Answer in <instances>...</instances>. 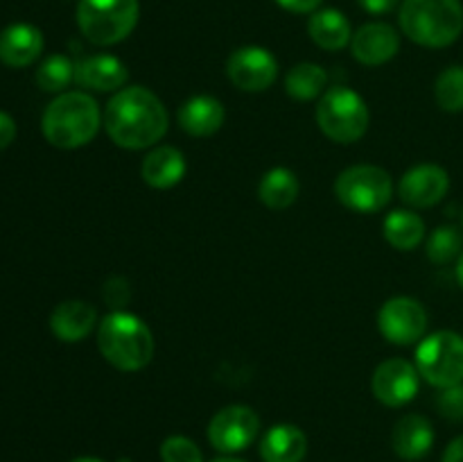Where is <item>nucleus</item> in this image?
I'll return each instance as SVG.
<instances>
[{
	"label": "nucleus",
	"instance_id": "1",
	"mask_svg": "<svg viewBox=\"0 0 463 462\" xmlns=\"http://www.w3.org/2000/svg\"><path fill=\"white\" fill-rule=\"evenodd\" d=\"M104 130L118 148L129 152L152 149L170 130V116L152 89L125 86L104 107Z\"/></svg>",
	"mask_w": 463,
	"mask_h": 462
},
{
	"label": "nucleus",
	"instance_id": "2",
	"mask_svg": "<svg viewBox=\"0 0 463 462\" xmlns=\"http://www.w3.org/2000/svg\"><path fill=\"white\" fill-rule=\"evenodd\" d=\"M104 127V111L89 91H63L54 95L41 118V131L52 148L80 149Z\"/></svg>",
	"mask_w": 463,
	"mask_h": 462
},
{
	"label": "nucleus",
	"instance_id": "3",
	"mask_svg": "<svg viewBox=\"0 0 463 462\" xmlns=\"http://www.w3.org/2000/svg\"><path fill=\"white\" fill-rule=\"evenodd\" d=\"M98 349L120 371H140L152 362L156 342L147 322L129 311H111L98 324Z\"/></svg>",
	"mask_w": 463,
	"mask_h": 462
},
{
	"label": "nucleus",
	"instance_id": "4",
	"mask_svg": "<svg viewBox=\"0 0 463 462\" xmlns=\"http://www.w3.org/2000/svg\"><path fill=\"white\" fill-rule=\"evenodd\" d=\"M402 34L420 48L441 50L463 32L461 0H402L398 7Z\"/></svg>",
	"mask_w": 463,
	"mask_h": 462
},
{
	"label": "nucleus",
	"instance_id": "5",
	"mask_svg": "<svg viewBox=\"0 0 463 462\" xmlns=\"http://www.w3.org/2000/svg\"><path fill=\"white\" fill-rule=\"evenodd\" d=\"M317 125L321 134L333 143L351 145L364 139L369 131L371 111L366 100L351 86H328L315 109Z\"/></svg>",
	"mask_w": 463,
	"mask_h": 462
},
{
	"label": "nucleus",
	"instance_id": "6",
	"mask_svg": "<svg viewBox=\"0 0 463 462\" xmlns=\"http://www.w3.org/2000/svg\"><path fill=\"white\" fill-rule=\"evenodd\" d=\"M333 190L344 208L371 216L389 207L396 193V184L384 168L373 163H357L339 172Z\"/></svg>",
	"mask_w": 463,
	"mask_h": 462
},
{
	"label": "nucleus",
	"instance_id": "7",
	"mask_svg": "<svg viewBox=\"0 0 463 462\" xmlns=\"http://www.w3.org/2000/svg\"><path fill=\"white\" fill-rule=\"evenodd\" d=\"M140 18L138 0H80L77 27L93 45H116L136 30Z\"/></svg>",
	"mask_w": 463,
	"mask_h": 462
},
{
	"label": "nucleus",
	"instance_id": "8",
	"mask_svg": "<svg viewBox=\"0 0 463 462\" xmlns=\"http://www.w3.org/2000/svg\"><path fill=\"white\" fill-rule=\"evenodd\" d=\"M414 365L425 383L437 390L463 383V335L455 331H434L416 347Z\"/></svg>",
	"mask_w": 463,
	"mask_h": 462
},
{
	"label": "nucleus",
	"instance_id": "9",
	"mask_svg": "<svg viewBox=\"0 0 463 462\" xmlns=\"http://www.w3.org/2000/svg\"><path fill=\"white\" fill-rule=\"evenodd\" d=\"M208 442L220 456H235L251 447L260 435V417L251 406L231 403L208 421Z\"/></svg>",
	"mask_w": 463,
	"mask_h": 462
},
{
	"label": "nucleus",
	"instance_id": "10",
	"mask_svg": "<svg viewBox=\"0 0 463 462\" xmlns=\"http://www.w3.org/2000/svg\"><path fill=\"white\" fill-rule=\"evenodd\" d=\"M378 331L389 344H419L428 335V311L419 299L407 294L389 297L378 311Z\"/></svg>",
	"mask_w": 463,
	"mask_h": 462
},
{
	"label": "nucleus",
	"instance_id": "11",
	"mask_svg": "<svg viewBox=\"0 0 463 462\" xmlns=\"http://www.w3.org/2000/svg\"><path fill=\"white\" fill-rule=\"evenodd\" d=\"M226 77L244 93H262L279 80V62L262 45H242L226 59Z\"/></svg>",
	"mask_w": 463,
	"mask_h": 462
},
{
	"label": "nucleus",
	"instance_id": "12",
	"mask_svg": "<svg viewBox=\"0 0 463 462\" xmlns=\"http://www.w3.org/2000/svg\"><path fill=\"white\" fill-rule=\"evenodd\" d=\"M420 374L407 358H387L375 367L371 376V392L383 406L402 408L419 394Z\"/></svg>",
	"mask_w": 463,
	"mask_h": 462
},
{
	"label": "nucleus",
	"instance_id": "13",
	"mask_svg": "<svg viewBox=\"0 0 463 462\" xmlns=\"http://www.w3.org/2000/svg\"><path fill=\"white\" fill-rule=\"evenodd\" d=\"M450 190V175L439 163H419L398 181V197L410 208L437 207Z\"/></svg>",
	"mask_w": 463,
	"mask_h": 462
},
{
	"label": "nucleus",
	"instance_id": "14",
	"mask_svg": "<svg viewBox=\"0 0 463 462\" xmlns=\"http://www.w3.org/2000/svg\"><path fill=\"white\" fill-rule=\"evenodd\" d=\"M351 54L357 63L366 68L384 66L392 62L401 50V34L389 23H364L353 32Z\"/></svg>",
	"mask_w": 463,
	"mask_h": 462
},
{
	"label": "nucleus",
	"instance_id": "15",
	"mask_svg": "<svg viewBox=\"0 0 463 462\" xmlns=\"http://www.w3.org/2000/svg\"><path fill=\"white\" fill-rule=\"evenodd\" d=\"M127 80V63L116 54L98 53L75 62V84L89 93H118L125 89Z\"/></svg>",
	"mask_w": 463,
	"mask_h": 462
},
{
	"label": "nucleus",
	"instance_id": "16",
	"mask_svg": "<svg viewBox=\"0 0 463 462\" xmlns=\"http://www.w3.org/2000/svg\"><path fill=\"white\" fill-rule=\"evenodd\" d=\"M179 127L193 139H211L224 127L226 109L215 95H190L176 111Z\"/></svg>",
	"mask_w": 463,
	"mask_h": 462
},
{
	"label": "nucleus",
	"instance_id": "17",
	"mask_svg": "<svg viewBox=\"0 0 463 462\" xmlns=\"http://www.w3.org/2000/svg\"><path fill=\"white\" fill-rule=\"evenodd\" d=\"M98 324V311L93 303L84 302V299H66L50 313V331L54 333V338L68 344L86 340Z\"/></svg>",
	"mask_w": 463,
	"mask_h": 462
},
{
	"label": "nucleus",
	"instance_id": "18",
	"mask_svg": "<svg viewBox=\"0 0 463 462\" xmlns=\"http://www.w3.org/2000/svg\"><path fill=\"white\" fill-rule=\"evenodd\" d=\"M188 172L185 154L175 145H154L140 163V177L149 188L167 190L181 184Z\"/></svg>",
	"mask_w": 463,
	"mask_h": 462
},
{
	"label": "nucleus",
	"instance_id": "19",
	"mask_svg": "<svg viewBox=\"0 0 463 462\" xmlns=\"http://www.w3.org/2000/svg\"><path fill=\"white\" fill-rule=\"evenodd\" d=\"M434 447V426L425 415H402L392 433V448L401 460H423Z\"/></svg>",
	"mask_w": 463,
	"mask_h": 462
},
{
	"label": "nucleus",
	"instance_id": "20",
	"mask_svg": "<svg viewBox=\"0 0 463 462\" xmlns=\"http://www.w3.org/2000/svg\"><path fill=\"white\" fill-rule=\"evenodd\" d=\"M43 34L30 23H12L0 32V62L9 68L32 66L43 53Z\"/></svg>",
	"mask_w": 463,
	"mask_h": 462
},
{
	"label": "nucleus",
	"instance_id": "21",
	"mask_svg": "<svg viewBox=\"0 0 463 462\" xmlns=\"http://www.w3.org/2000/svg\"><path fill=\"white\" fill-rule=\"evenodd\" d=\"M307 456V435L297 424H274L260 439L262 462H303Z\"/></svg>",
	"mask_w": 463,
	"mask_h": 462
},
{
	"label": "nucleus",
	"instance_id": "22",
	"mask_svg": "<svg viewBox=\"0 0 463 462\" xmlns=\"http://www.w3.org/2000/svg\"><path fill=\"white\" fill-rule=\"evenodd\" d=\"M307 34H310V39L319 48L328 50V53H337V50H344L346 45H351L353 27L339 9L324 7L310 14Z\"/></svg>",
	"mask_w": 463,
	"mask_h": 462
},
{
	"label": "nucleus",
	"instance_id": "23",
	"mask_svg": "<svg viewBox=\"0 0 463 462\" xmlns=\"http://www.w3.org/2000/svg\"><path fill=\"white\" fill-rule=\"evenodd\" d=\"M298 195H301V181L292 168H271L258 184V199L271 211H285L297 202Z\"/></svg>",
	"mask_w": 463,
	"mask_h": 462
},
{
	"label": "nucleus",
	"instance_id": "24",
	"mask_svg": "<svg viewBox=\"0 0 463 462\" xmlns=\"http://www.w3.org/2000/svg\"><path fill=\"white\" fill-rule=\"evenodd\" d=\"M384 240L398 252H411L425 240V220L414 208H393L383 222Z\"/></svg>",
	"mask_w": 463,
	"mask_h": 462
},
{
	"label": "nucleus",
	"instance_id": "25",
	"mask_svg": "<svg viewBox=\"0 0 463 462\" xmlns=\"http://www.w3.org/2000/svg\"><path fill=\"white\" fill-rule=\"evenodd\" d=\"M285 93L298 102H312L324 95L328 89V75L315 62H298L285 75Z\"/></svg>",
	"mask_w": 463,
	"mask_h": 462
},
{
	"label": "nucleus",
	"instance_id": "26",
	"mask_svg": "<svg viewBox=\"0 0 463 462\" xmlns=\"http://www.w3.org/2000/svg\"><path fill=\"white\" fill-rule=\"evenodd\" d=\"M34 80L45 93H63L75 82V62L68 54H50L39 63Z\"/></svg>",
	"mask_w": 463,
	"mask_h": 462
},
{
	"label": "nucleus",
	"instance_id": "27",
	"mask_svg": "<svg viewBox=\"0 0 463 462\" xmlns=\"http://www.w3.org/2000/svg\"><path fill=\"white\" fill-rule=\"evenodd\" d=\"M463 252V234L459 226L443 225L437 226L432 234L425 238V254L437 265H448L457 261Z\"/></svg>",
	"mask_w": 463,
	"mask_h": 462
},
{
	"label": "nucleus",
	"instance_id": "28",
	"mask_svg": "<svg viewBox=\"0 0 463 462\" xmlns=\"http://www.w3.org/2000/svg\"><path fill=\"white\" fill-rule=\"evenodd\" d=\"M434 100L448 113L463 111V66H448L434 82Z\"/></svg>",
	"mask_w": 463,
	"mask_h": 462
},
{
	"label": "nucleus",
	"instance_id": "29",
	"mask_svg": "<svg viewBox=\"0 0 463 462\" xmlns=\"http://www.w3.org/2000/svg\"><path fill=\"white\" fill-rule=\"evenodd\" d=\"M161 462H203V453L188 435H167L161 442Z\"/></svg>",
	"mask_w": 463,
	"mask_h": 462
},
{
	"label": "nucleus",
	"instance_id": "30",
	"mask_svg": "<svg viewBox=\"0 0 463 462\" xmlns=\"http://www.w3.org/2000/svg\"><path fill=\"white\" fill-rule=\"evenodd\" d=\"M102 297L111 311H125L131 302V285L125 276H111L102 288Z\"/></svg>",
	"mask_w": 463,
	"mask_h": 462
},
{
	"label": "nucleus",
	"instance_id": "31",
	"mask_svg": "<svg viewBox=\"0 0 463 462\" xmlns=\"http://www.w3.org/2000/svg\"><path fill=\"white\" fill-rule=\"evenodd\" d=\"M437 406L439 412L446 419L463 421V383L441 390V394L437 399Z\"/></svg>",
	"mask_w": 463,
	"mask_h": 462
},
{
	"label": "nucleus",
	"instance_id": "32",
	"mask_svg": "<svg viewBox=\"0 0 463 462\" xmlns=\"http://www.w3.org/2000/svg\"><path fill=\"white\" fill-rule=\"evenodd\" d=\"M357 5L371 16H384V14H392L393 9L401 7V0H357Z\"/></svg>",
	"mask_w": 463,
	"mask_h": 462
},
{
	"label": "nucleus",
	"instance_id": "33",
	"mask_svg": "<svg viewBox=\"0 0 463 462\" xmlns=\"http://www.w3.org/2000/svg\"><path fill=\"white\" fill-rule=\"evenodd\" d=\"M276 5L292 14H312L321 9L324 0H276Z\"/></svg>",
	"mask_w": 463,
	"mask_h": 462
},
{
	"label": "nucleus",
	"instance_id": "34",
	"mask_svg": "<svg viewBox=\"0 0 463 462\" xmlns=\"http://www.w3.org/2000/svg\"><path fill=\"white\" fill-rule=\"evenodd\" d=\"M16 120L7 111H0V149L9 148L16 140Z\"/></svg>",
	"mask_w": 463,
	"mask_h": 462
},
{
	"label": "nucleus",
	"instance_id": "35",
	"mask_svg": "<svg viewBox=\"0 0 463 462\" xmlns=\"http://www.w3.org/2000/svg\"><path fill=\"white\" fill-rule=\"evenodd\" d=\"M441 462H463V435H459V438H455L448 444L446 451H443Z\"/></svg>",
	"mask_w": 463,
	"mask_h": 462
},
{
	"label": "nucleus",
	"instance_id": "36",
	"mask_svg": "<svg viewBox=\"0 0 463 462\" xmlns=\"http://www.w3.org/2000/svg\"><path fill=\"white\" fill-rule=\"evenodd\" d=\"M457 279H459V285L463 288V252L461 256L457 258Z\"/></svg>",
	"mask_w": 463,
	"mask_h": 462
},
{
	"label": "nucleus",
	"instance_id": "37",
	"mask_svg": "<svg viewBox=\"0 0 463 462\" xmlns=\"http://www.w3.org/2000/svg\"><path fill=\"white\" fill-rule=\"evenodd\" d=\"M211 462H247V460H242V457H235V456H220Z\"/></svg>",
	"mask_w": 463,
	"mask_h": 462
},
{
	"label": "nucleus",
	"instance_id": "38",
	"mask_svg": "<svg viewBox=\"0 0 463 462\" xmlns=\"http://www.w3.org/2000/svg\"><path fill=\"white\" fill-rule=\"evenodd\" d=\"M71 462H107L102 460V457H95V456H81V457H75V460Z\"/></svg>",
	"mask_w": 463,
	"mask_h": 462
},
{
	"label": "nucleus",
	"instance_id": "39",
	"mask_svg": "<svg viewBox=\"0 0 463 462\" xmlns=\"http://www.w3.org/2000/svg\"><path fill=\"white\" fill-rule=\"evenodd\" d=\"M118 462H131V457H120V460Z\"/></svg>",
	"mask_w": 463,
	"mask_h": 462
}]
</instances>
